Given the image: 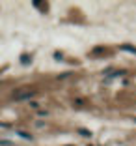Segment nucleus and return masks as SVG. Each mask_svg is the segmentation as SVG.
<instances>
[{"label": "nucleus", "instance_id": "1", "mask_svg": "<svg viewBox=\"0 0 136 146\" xmlns=\"http://www.w3.org/2000/svg\"><path fill=\"white\" fill-rule=\"evenodd\" d=\"M123 51H129V52H132V54H136V47H132V45H123Z\"/></svg>", "mask_w": 136, "mask_h": 146}]
</instances>
